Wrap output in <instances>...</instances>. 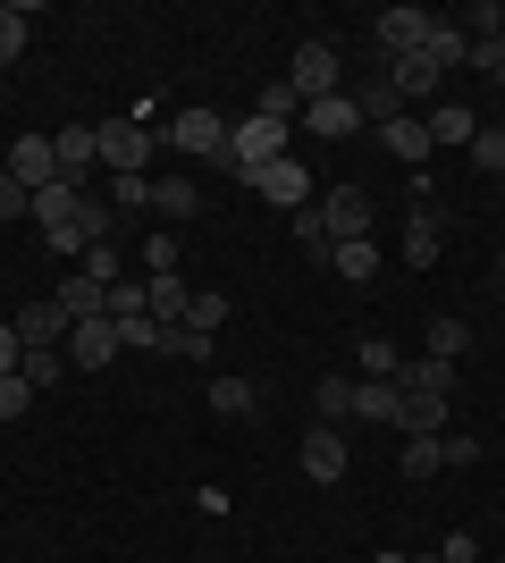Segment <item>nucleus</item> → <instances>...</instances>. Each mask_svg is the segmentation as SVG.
<instances>
[{"mask_svg":"<svg viewBox=\"0 0 505 563\" xmlns=\"http://www.w3.org/2000/svg\"><path fill=\"white\" fill-rule=\"evenodd\" d=\"M270 161H287V126H270V118H237V126H228V161H219V168H237L244 186H253Z\"/></svg>","mask_w":505,"mask_h":563,"instance_id":"nucleus-1","label":"nucleus"},{"mask_svg":"<svg viewBox=\"0 0 505 563\" xmlns=\"http://www.w3.org/2000/svg\"><path fill=\"white\" fill-rule=\"evenodd\" d=\"M168 152H177V161H228V118L219 110H177L168 118Z\"/></svg>","mask_w":505,"mask_h":563,"instance_id":"nucleus-2","label":"nucleus"},{"mask_svg":"<svg viewBox=\"0 0 505 563\" xmlns=\"http://www.w3.org/2000/svg\"><path fill=\"white\" fill-rule=\"evenodd\" d=\"M94 143H101V168H119V177H144V161H152V126H144V118H101Z\"/></svg>","mask_w":505,"mask_h":563,"instance_id":"nucleus-3","label":"nucleus"},{"mask_svg":"<svg viewBox=\"0 0 505 563\" xmlns=\"http://www.w3.org/2000/svg\"><path fill=\"white\" fill-rule=\"evenodd\" d=\"M312 219H320L329 244H354V235H371V194H362V186H329L312 202Z\"/></svg>","mask_w":505,"mask_h":563,"instance_id":"nucleus-4","label":"nucleus"},{"mask_svg":"<svg viewBox=\"0 0 505 563\" xmlns=\"http://www.w3.org/2000/svg\"><path fill=\"white\" fill-rule=\"evenodd\" d=\"M51 161H59V186L94 194V168H101V143H94V126H59V135H51Z\"/></svg>","mask_w":505,"mask_h":563,"instance_id":"nucleus-5","label":"nucleus"},{"mask_svg":"<svg viewBox=\"0 0 505 563\" xmlns=\"http://www.w3.org/2000/svg\"><path fill=\"white\" fill-rule=\"evenodd\" d=\"M119 320H110V311H101V320H76L68 329V371H110V362H119Z\"/></svg>","mask_w":505,"mask_h":563,"instance_id":"nucleus-6","label":"nucleus"},{"mask_svg":"<svg viewBox=\"0 0 505 563\" xmlns=\"http://www.w3.org/2000/svg\"><path fill=\"white\" fill-rule=\"evenodd\" d=\"M421 126H430V152H472V135H481V110H472V101H430V118H421Z\"/></svg>","mask_w":505,"mask_h":563,"instance_id":"nucleus-7","label":"nucleus"},{"mask_svg":"<svg viewBox=\"0 0 505 563\" xmlns=\"http://www.w3.org/2000/svg\"><path fill=\"white\" fill-rule=\"evenodd\" d=\"M295 463H304V479H320V488H337V479H345V429L312 421V429H304V454H295Z\"/></svg>","mask_w":505,"mask_h":563,"instance_id":"nucleus-8","label":"nucleus"},{"mask_svg":"<svg viewBox=\"0 0 505 563\" xmlns=\"http://www.w3.org/2000/svg\"><path fill=\"white\" fill-rule=\"evenodd\" d=\"M253 194L278 202V211H312V168H304V161H270L262 177H253Z\"/></svg>","mask_w":505,"mask_h":563,"instance_id":"nucleus-9","label":"nucleus"},{"mask_svg":"<svg viewBox=\"0 0 505 563\" xmlns=\"http://www.w3.org/2000/svg\"><path fill=\"white\" fill-rule=\"evenodd\" d=\"M438 85H447V68H430L421 51H405V59H387V93L405 101V110H413V101H447Z\"/></svg>","mask_w":505,"mask_h":563,"instance_id":"nucleus-10","label":"nucleus"},{"mask_svg":"<svg viewBox=\"0 0 505 563\" xmlns=\"http://www.w3.org/2000/svg\"><path fill=\"white\" fill-rule=\"evenodd\" d=\"M9 329H18V345H25V353H34V345H59V353H68V329H76V320L43 295V303H18V320H9Z\"/></svg>","mask_w":505,"mask_h":563,"instance_id":"nucleus-11","label":"nucleus"},{"mask_svg":"<svg viewBox=\"0 0 505 563\" xmlns=\"http://www.w3.org/2000/svg\"><path fill=\"white\" fill-rule=\"evenodd\" d=\"M287 85H295L304 101L337 93V51H329V43H295V59H287Z\"/></svg>","mask_w":505,"mask_h":563,"instance_id":"nucleus-12","label":"nucleus"},{"mask_svg":"<svg viewBox=\"0 0 505 563\" xmlns=\"http://www.w3.org/2000/svg\"><path fill=\"white\" fill-rule=\"evenodd\" d=\"M430 9H405V0H396V9H380V51H387V59H405V51H421V43H430Z\"/></svg>","mask_w":505,"mask_h":563,"instance_id":"nucleus-13","label":"nucleus"},{"mask_svg":"<svg viewBox=\"0 0 505 563\" xmlns=\"http://www.w3.org/2000/svg\"><path fill=\"white\" fill-rule=\"evenodd\" d=\"M438 253H447V219H438V202L421 194V202H413V219H405V261H413V269H430Z\"/></svg>","mask_w":505,"mask_h":563,"instance_id":"nucleus-14","label":"nucleus"},{"mask_svg":"<svg viewBox=\"0 0 505 563\" xmlns=\"http://www.w3.org/2000/svg\"><path fill=\"white\" fill-rule=\"evenodd\" d=\"M0 168H9L18 186H34V194H43V186H59V161H51V135H18Z\"/></svg>","mask_w":505,"mask_h":563,"instance_id":"nucleus-15","label":"nucleus"},{"mask_svg":"<svg viewBox=\"0 0 505 563\" xmlns=\"http://www.w3.org/2000/svg\"><path fill=\"white\" fill-rule=\"evenodd\" d=\"M304 126L329 135V143H345V135H362V101L354 93H320V101H304Z\"/></svg>","mask_w":505,"mask_h":563,"instance_id":"nucleus-16","label":"nucleus"},{"mask_svg":"<svg viewBox=\"0 0 505 563\" xmlns=\"http://www.w3.org/2000/svg\"><path fill=\"white\" fill-rule=\"evenodd\" d=\"M396 396H455V362H438V353L396 362Z\"/></svg>","mask_w":505,"mask_h":563,"instance_id":"nucleus-17","label":"nucleus"},{"mask_svg":"<svg viewBox=\"0 0 505 563\" xmlns=\"http://www.w3.org/2000/svg\"><path fill=\"white\" fill-rule=\"evenodd\" d=\"M51 303L68 311V320H101V311H110V286L76 269V278H59V286H51Z\"/></svg>","mask_w":505,"mask_h":563,"instance_id":"nucleus-18","label":"nucleus"},{"mask_svg":"<svg viewBox=\"0 0 505 563\" xmlns=\"http://www.w3.org/2000/svg\"><path fill=\"white\" fill-rule=\"evenodd\" d=\"M421 59H430V68H447V76L472 68V34H463L455 18H438V25H430V43H421Z\"/></svg>","mask_w":505,"mask_h":563,"instance_id":"nucleus-19","label":"nucleus"},{"mask_svg":"<svg viewBox=\"0 0 505 563\" xmlns=\"http://www.w3.org/2000/svg\"><path fill=\"white\" fill-rule=\"evenodd\" d=\"M144 311L161 320V329H177V320H186V278H177V269H152L144 278Z\"/></svg>","mask_w":505,"mask_h":563,"instance_id":"nucleus-20","label":"nucleus"},{"mask_svg":"<svg viewBox=\"0 0 505 563\" xmlns=\"http://www.w3.org/2000/svg\"><path fill=\"white\" fill-rule=\"evenodd\" d=\"M447 412H455V396H405L396 429H405V438H447Z\"/></svg>","mask_w":505,"mask_h":563,"instance_id":"nucleus-21","label":"nucleus"},{"mask_svg":"<svg viewBox=\"0 0 505 563\" xmlns=\"http://www.w3.org/2000/svg\"><path fill=\"white\" fill-rule=\"evenodd\" d=\"M76 211H85V194H76V186H43V194H34V228H43V235L76 228Z\"/></svg>","mask_w":505,"mask_h":563,"instance_id":"nucleus-22","label":"nucleus"},{"mask_svg":"<svg viewBox=\"0 0 505 563\" xmlns=\"http://www.w3.org/2000/svg\"><path fill=\"white\" fill-rule=\"evenodd\" d=\"M329 269H337L345 286L380 278V244H371V235H354V244H329Z\"/></svg>","mask_w":505,"mask_h":563,"instance_id":"nucleus-23","label":"nucleus"},{"mask_svg":"<svg viewBox=\"0 0 505 563\" xmlns=\"http://www.w3.org/2000/svg\"><path fill=\"white\" fill-rule=\"evenodd\" d=\"M396 412H405V396H396L387 378H354V421H387L396 429Z\"/></svg>","mask_w":505,"mask_h":563,"instance_id":"nucleus-24","label":"nucleus"},{"mask_svg":"<svg viewBox=\"0 0 505 563\" xmlns=\"http://www.w3.org/2000/svg\"><path fill=\"white\" fill-rule=\"evenodd\" d=\"M18 378H25V387H34V396H51V387L68 378V353H59V345H34V353H25V362H18Z\"/></svg>","mask_w":505,"mask_h":563,"instance_id":"nucleus-25","label":"nucleus"},{"mask_svg":"<svg viewBox=\"0 0 505 563\" xmlns=\"http://www.w3.org/2000/svg\"><path fill=\"white\" fill-rule=\"evenodd\" d=\"M253 118H270V126H295V118H304V93L278 76V85H262V93H253Z\"/></svg>","mask_w":505,"mask_h":563,"instance_id":"nucleus-26","label":"nucleus"},{"mask_svg":"<svg viewBox=\"0 0 505 563\" xmlns=\"http://www.w3.org/2000/svg\"><path fill=\"white\" fill-rule=\"evenodd\" d=\"M380 135H387V152H396V161H430V126H421V118H387V126H380Z\"/></svg>","mask_w":505,"mask_h":563,"instance_id":"nucleus-27","label":"nucleus"},{"mask_svg":"<svg viewBox=\"0 0 505 563\" xmlns=\"http://www.w3.org/2000/svg\"><path fill=\"white\" fill-rule=\"evenodd\" d=\"M152 211H161V219H194V211H202L194 177H161V186H152Z\"/></svg>","mask_w":505,"mask_h":563,"instance_id":"nucleus-28","label":"nucleus"},{"mask_svg":"<svg viewBox=\"0 0 505 563\" xmlns=\"http://www.w3.org/2000/svg\"><path fill=\"white\" fill-rule=\"evenodd\" d=\"M312 404H320V421H329V429H345V421H354V378H337V371H329Z\"/></svg>","mask_w":505,"mask_h":563,"instance_id":"nucleus-29","label":"nucleus"},{"mask_svg":"<svg viewBox=\"0 0 505 563\" xmlns=\"http://www.w3.org/2000/svg\"><path fill=\"white\" fill-rule=\"evenodd\" d=\"M396 362H405V353L387 345V336H362V353H354V371L362 378H387V387H396Z\"/></svg>","mask_w":505,"mask_h":563,"instance_id":"nucleus-30","label":"nucleus"},{"mask_svg":"<svg viewBox=\"0 0 505 563\" xmlns=\"http://www.w3.org/2000/svg\"><path fill=\"white\" fill-rule=\"evenodd\" d=\"M219 320H228V295H186V320H177V329H194V336H219Z\"/></svg>","mask_w":505,"mask_h":563,"instance_id":"nucleus-31","label":"nucleus"},{"mask_svg":"<svg viewBox=\"0 0 505 563\" xmlns=\"http://www.w3.org/2000/svg\"><path fill=\"white\" fill-rule=\"evenodd\" d=\"M211 412L219 421H244V412H253V387H244V378H211Z\"/></svg>","mask_w":505,"mask_h":563,"instance_id":"nucleus-32","label":"nucleus"},{"mask_svg":"<svg viewBox=\"0 0 505 563\" xmlns=\"http://www.w3.org/2000/svg\"><path fill=\"white\" fill-rule=\"evenodd\" d=\"M447 463V438H405V479H430Z\"/></svg>","mask_w":505,"mask_h":563,"instance_id":"nucleus-33","label":"nucleus"},{"mask_svg":"<svg viewBox=\"0 0 505 563\" xmlns=\"http://www.w3.org/2000/svg\"><path fill=\"white\" fill-rule=\"evenodd\" d=\"M25 51V0H0V68Z\"/></svg>","mask_w":505,"mask_h":563,"instance_id":"nucleus-34","label":"nucleus"},{"mask_svg":"<svg viewBox=\"0 0 505 563\" xmlns=\"http://www.w3.org/2000/svg\"><path fill=\"white\" fill-rule=\"evenodd\" d=\"M85 278H101V286H119V235L110 244H85V261H76Z\"/></svg>","mask_w":505,"mask_h":563,"instance_id":"nucleus-35","label":"nucleus"},{"mask_svg":"<svg viewBox=\"0 0 505 563\" xmlns=\"http://www.w3.org/2000/svg\"><path fill=\"white\" fill-rule=\"evenodd\" d=\"M472 168L505 177V126H481V135H472Z\"/></svg>","mask_w":505,"mask_h":563,"instance_id":"nucleus-36","label":"nucleus"},{"mask_svg":"<svg viewBox=\"0 0 505 563\" xmlns=\"http://www.w3.org/2000/svg\"><path fill=\"white\" fill-rule=\"evenodd\" d=\"M9 219H34V186H18V177L0 168V228H9Z\"/></svg>","mask_w":505,"mask_h":563,"instance_id":"nucleus-37","label":"nucleus"},{"mask_svg":"<svg viewBox=\"0 0 505 563\" xmlns=\"http://www.w3.org/2000/svg\"><path fill=\"white\" fill-rule=\"evenodd\" d=\"M463 345H472V329H463V320H430V353H438V362H455Z\"/></svg>","mask_w":505,"mask_h":563,"instance_id":"nucleus-38","label":"nucleus"},{"mask_svg":"<svg viewBox=\"0 0 505 563\" xmlns=\"http://www.w3.org/2000/svg\"><path fill=\"white\" fill-rule=\"evenodd\" d=\"M34 412V387L25 378H0V421H25Z\"/></svg>","mask_w":505,"mask_h":563,"instance_id":"nucleus-39","label":"nucleus"},{"mask_svg":"<svg viewBox=\"0 0 505 563\" xmlns=\"http://www.w3.org/2000/svg\"><path fill=\"white\" fill-rule=\"evenodd\" d=\"M168 353H177V362H211V353H219V336H194V329H177V345H168Z\"/></svg>","mask_w":505,"mask_h":563,"instance_id":"nucleus-40","label":"nucleus"},{"mask_svg":"<svg viewBox=\"0 0 505 563\" xmlns=\"http://www.w3.org/2000/svg\"><path fill=\"white\" fill-rule=\"evenodd\" d=\"M119 211H152V177H119Z\"/></svg>","mask_w":505,"mask_h":563,"instance_id":"nucleus-41","label":"nucleus"},{"mask_svg":"<svg viewBox=\"0 0 505 563\" xmlns=\"http://www.w3.org/2000/svg\"><path fill=\"white\" fill-rule=\"evenodd\" d=\"M295 244H304V253H329V235H320L312 211H295Z\"/></svg>","mask_w":505,"mask_h":563,"instance_id":"nucleus-42","label":"nucleus"},{"mask_svg":"<svg viewBox=\"0 0 505 563\" xmlns=\"http://www.w3.org/2000/svg\"><path fill=\"white\" fill-rule=\"evenodd\" d=\"M18 362H25V345H18V329L0 320V378H18Z\"/></svg>","mask_w":505,"mask_h":563,"instance_id":"nucleus-43","label":"nucleus"},{"mask_svg":"<svg viewBox=\"0 0 505 563\" xmlns=\"http://www.w3.org/2000/svg\"><path fill=\"white\" fill-rule=\"evenodd\" d=\"M144 261H152V269H177V235L161 228V235H152V244H144Z\"/></svg>","mask_w":505,"mask_h":563,"instance_id":"nucleus-44","label":"nucleus"},{"mask_svg":"<svg viewBox=\"0 0 505 563\" xmlns=\"http://www.w3.org/2000/svg\"><path fill=\"white\" fill-rule=\"evenodd\" d=\"M463 25H481V34H497V25H505V0H481V9H463Z\"/></svg>","mask_w":505,"mask_h":563,"instance_id":"nucleus-45","label":"nucleus"},{"mask_svg":"<svg viewBox=\"0 0 505 563\" xmlns=\"http://www.w3.org/2000/svg\"><path fill=\"white\" fill-rule=\"evenodd\" d=\"M438 563H481V547H472V530H455V539L438 547Z\"/></svg>","mask_w":505,"mask_h":563,"instance_id":"nucleus-46","label":"nucleus"},{"mask_svg":"<svg viewBox=\"0 0 505 563\" xmlns=\"http://www.w3.org/2000/svg\"><path fill=\"white\" fill-rule=\"evenodd\" d=\"M371 563H438V555H396V547H380Z\"/></svg>","mask_w":505,"mask_h":563,"instance_id":"nucleus-47","label":"nucleus"},{"mask_svg":"<svg viewBox=\"0 0 505 563\" xmlns=\"http://www.w3.org/2000/svg\"><path fill=\"white\" fill-rule=\"evenodd\" d=\"M497 563H505V555H497Z\"/></svg>","mask_w":505,"mask_h":563,"instance_id":"nucleus-48","label":"nucleus"}]
</instances>
